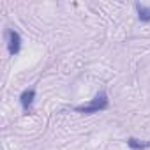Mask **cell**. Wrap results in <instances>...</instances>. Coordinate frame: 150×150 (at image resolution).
I'll list each match as a JSON object with an SVG mask.
<instances>
[{
	"mask_svg": "<svg viewBox=\"0 0 150 150\" xmlns=\"http://www.w3.org/2000/svg\"><path fill=\"white\" fill-rule=\"evenodd\" d=\"M110 104L108 101V96L106 92H99L88 104H83V106H76L74 108V111H78V113H83V115H94V113H99L103 110H106Z\"/></svg>",
	"mask_w": 150,
	"mask_h": 150,
	"instance_id": "obj_1",
	"label": "cell"
},
{
	"mask_svg": "<svg viewBox=\"0 0 150 150\" xmlns=\"http://www.w3.org/2000/svg\"><path fill=\"white\" fill-rule=\"evenodd\" d=\"M7 37H9V42H7V50L11 55H18L20 48H21V37L16 30H9L7 32Z\"/></svg>",
	"mask_w": 150,
	"mask_h": 150,
	"instance_id": "obj_2",
	"label": "cell"
},
{
	"mask_svg": "<svg viewBox=\"0 0 150 150\" xmlns=\"http://www.w3.org/2000/svg\"><path fill=\"white\" fill-rule=\"evenodd\" d=\"M34 97H35V90H34V88H27V90L21 92L20 103H21V106H23L25 111L30 110V106H32V103H34Z\"/></svg>",
	"mask_w": 150,
	"mask_h": 150,
	"instance_id": "obj_3",
	"label": "cell"
},
{
	"mask_svg": "<svg viewBox=\"0 0 150 150\" xmlns=\"http://www.w3.org/2000/svg\"><path fill=\"white\" fill-rule=\"evenodd\" d=\"M136 11H138L139 21H143V23H148L150 21V7H145L141 4H136Z\"/></svg>",
	"mask_w": 150,
	"mask_h": 150,
	"instance_id": "obj_4",
	"label": "cell"
},
{
	"mask_svg": "<svg viewBox=\"0 0 150 150\" xmlns=\"http://www.w3.org/2000/svg\"><path fill=\"white\" fill-rule=\"evenodd\" d=\"M127 145L132 148V150H143V148H148L150 146V141H139L136 138H129L127 139Z\"/></svg>",
	"mask_w": 150,
	"mask_h": 150,
	"instance_id": "obj_5",
	"label": "cell"
}]
</instances>
